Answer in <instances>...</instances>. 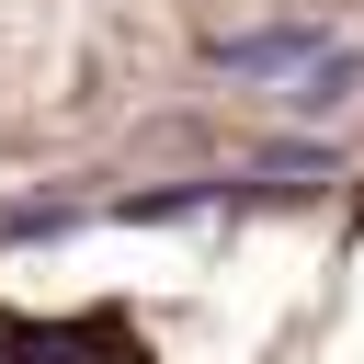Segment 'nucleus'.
I'll use <instances>...</instances> for the list:
<instances>
[{
    "label": "nucleus",
    "instance_id": "1",
    "mask_svg": "<svg viewBox=\"0 0 364 364\" xmlns=\"http://www.w3.org/2000/svg\"><path fill=\"white\" fill-rule=\"evenodd\" d=\"M330 46H341L330 23H250V34H216L205 57H216L228 80H296V68H318Z\"/></svg>",
    "mask_w": 364,
    "mask_h": 364
},
{
    "label": "nucleus",
    "instance_id": "3",
    "mask_svg": "<svg viewBox=\"0 0 364 364\" xmlns=\"http://www.w3.org/2000/svg\"><path fill=\"white\" fill-rule=\"evenodd\" d=\"M353 91H364V57H353V46H330L318 68H296V80H284V114H341Z\"/></svg>",
    "mask_w": 364,
    "mask_h": 364
},
{
    "label": "nucleus",
    "instance_id": "2",
    "mask_svg": "<svg viewBox=\"0 0 364 364\" xmlns=\"http://www.w3.org/2000/svg\"><path fill=\"white\" fill-rule=\"evenodd\" d=\"M0 364H148L114 318H80V330H34V318H11L0 330Z\"/></svg>",
    "mask_w": 364,
    "mask_h": 364
}]
</instances>
